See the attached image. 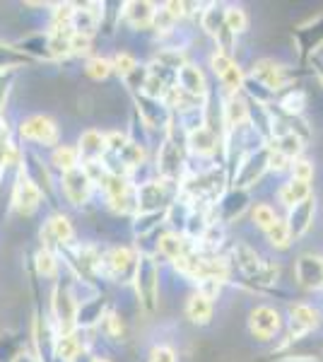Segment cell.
Segmentation results:
<instances>
[{"label": "cell", "mask_w": 323, "mask_h": 362, "mask_svg": "<svg viewBox=\"0 0 323 362\" xmlns=\"http://www.w3.org/2000/svg\"><path fill=\"white\" fill-rule=\"evenodd\" d=\"M157 172L164 181L169 184H176L184 172V155H181V148L174 143V140H164L160 145V153H157Z\"/></svg>", "instance_id": "9"}, {"label": "cell", "mask_w": 323, "mask_h": 362, "mask_svg": "<svg viewBox=\"0 0 323 362\" xmlns=\"http://www.w3.org/2000/svg\"><path fill=\"white\" fill-rule=\"evenodd\" d=\"M287 343L304 341L311 331L321 326V312L316 307L307 305V302H295L287 307Z\"/></svg>", "instance_id": "4"}, {"label": "cell", "mask_w": 323, "mask_h": 362, "mask_svg": "<svg viewBox=\"0 0 323 362\" xmlns=\"http://www.w3.org/2000/svg\"><path fill=\"white\" fill-rule=\"evenodd\" d=\"M155 5L152 3H126L123 5V17L131 22V27L135 29H148L155 22Z\"/></svg>", "instance_id": "22"}, {"label": "cell", "mask_w": 323, "mask_h": 362, "mask_svg": "<svg viewBox=\"0 0 323 362\" xmlns=\"http://www.w3.org/2000/svg\"><path fill=\"white\" fill-rule=\"evenodd\" d=\"M92 362H111V360H109V358H95Z\"/></svg>", "instance_id": "42"}, {"label": "cell", "mask_w": 323, "mask_h": 362, "mask_svg": "<svg viewBox=\"0 0 323 362\" xmlns=\"http://www.w3.org/2000/svg\"><path fill=\"white\" fill-rule=\"evenodd\" d=\"M61 186H63V194H66L68 203L73 206H85L92 196V189H95V179L87 169H73V172L63 174L61 179Z\"/></svg>", "instance_id": "6"}, {"label": "cell", "mask_w": 323, "mask_h": 362, "mask_svg": "<svg viewBox=\"0 0 323 362\" xmlns=\"http://www.w3.org/2000/svg\"><path fill=\"white\" fill-rule=\"evenodd\" d=\"M13 203L22 215H32L41 203V191L25 177V174L17 179V184L13 189Z\"/></svg>", "instance_id": "17"}, {"label": "cell", "mask_w": 323, "mask_h": 362, "mask_svg": "<svg viewBox=\"0 0 323 362\" xmlns=\"http://www.w3.org/2000/svg\"><path fill=\"white\" fill-rule=\"evenodd\" d=\"M102 266H104V273H107L109 278L123 283V278L135 276L138 256H135L133 249H128V247H116V249H111L107 256H104Z\"/></svg>", "instance_id": "10"}, {"label": "cell", "mask_w": 323, "mask_h": 362, "mask_svg": "<svg viewBox=\"0 0 323 362\" xmlns=\"http://www.w3.org/2000/svg\"><path fill=\"white\" fill-rule=\"evenodd\" d=\"M135 290H138L140 307L148 314H152L160 305V266L152 256L143 254L138 256V266H135Z\"/></svg>", "instance_id": "1"}, {"label": "cell", "mask_w": 323, "mask_h": 362, "mask_svg": "<svg viewBox=\"0 0 323 362\" xmlns=\"http://www.w3.org/2000/svg\"><path fill=\"white\" fill-rule=\"evenodd\" d=\"M278 280H280V264H275V261H263L261 271H258L254 278V283L270 288V285H278Z\"/></svg>", "instance_id": "34"}, {"label": "cell", "mask_w": 323, "mask_h": 362, "mask_svg": "<svg viewBox=\"0 0 323 362\" xmlns=\"http://www.w3.org/2000/svg\"><path fill=\"white\" fill-rule=\"evenodd\" d=\"M34 266H37L39 276H44V278H54L58 273V261H56V256L51 249L37 251V256H34Z\"/></svg>", "instance_id": "32"}, {"label": "cell", "mask_w": 323, "mask_h": 362, "mask_svg": "<svg viewBox=\"0 0 323 362\" xmlns=\"http://www.w3.org/2000/svg\"><path fill=\"white\" fill-rule=\"evenodd\" d=\"M82 348H85V343H82V338H78L75 331H70V334H61L56 338V348H54V355L58 360L63 362H75L80 358Z\"/></svg>", "instance_id": "25"}, {"label": "cell", "mask_w": 323, "mask_h": 362, "mask_svg": "<svg viewBox=\"0 0 323 362\" xmlns=\"http://www.w3.org/2000/svg\"><path fill=\"white\" fill-rule=\"evenodd\" d=\"M51 162H54V167L61 169L63 174L73 172V169H78L80 165V155L75 148H70V145H61V148L54 150V157H51Z\"/></svg>", "instance_id": "29"}, {"label": "cell", "mask_w": 323, "mask_h": 362, "mask_svg": "<svg viewBox=\"0 0 323 362\" xmlns=\"http://www.w3.org/2000/svg\"><path fill=\"white\" fill-rule=\"evenodd\" d=\"M148 362H176V353L169 346H155L150 350Z\"/></svg>", "instance_id": "38"}, {"label": "cell", "mask_w": 323, "mask_h": 362, "mask_svg": "<svg viewBox=\"0 0 323 362\" xmlns=\"http://www.w3.org/2000/svg\"><path fill=\"white\" fill-rule=\"evenodd\" d=\"M314 70H316V75H319V80H321V85H323V61H321V58H316V61H314Z\"/></svg>", "instance_id": "40"}, {"label": "cell", "mask_w": 323, "mask_h": 362, "mask_svg": "<svg viewBox=\"0 0 323 362\" xmlns=\"http://www.w3.org/2000/svg\"><path fill=\"white\" fill-rule=\"evenodd\" d=\"M20 136L25 140H32V143L51 148V145L58 143V126L54 119H49V116L37 114V116H29L27 121H22Z\"/></svg>", "instance_id": "7"}, {"label": "cell", "mask_w": 323, "mask_h": 362, "mask_svg": "<svg viewBox=\"0 0 323 362\" xmlns=\"http://www.w3.org/2000/svg\"><path fill=\"white\" fill-rule=\"evenodd\" d=\"M111 70H116L123 80L131 78L135 70H138V58L133 54H128V51H119V54L114 56V61H111Z\"/></svg>", "instance_id": "33"}, {"label": "cell", "mask_w": 323, "mask_h": 362, "mask_svg": "<svg viewBox=\"0 0 323 362\" xmlns=\"http://www.w3.org/2000/svg\"><path fill=\"white\" fill-rule=\"evenodd\" d=\"M268 145H261V148H254L249 155L242 157V162L237 165V169L232 172V189H251L254 184L261 181L263 174L268 172Z\"/></svg>", "instance_id": "3"}, {"label": "cell", "mask_w": 323, "mask_h": 362, "mask_svg": "<svg viewBox=\"0 0 323 362\" xmlns=\"http://www.w3.org/2000/svg\"><path fill=\"white\" fill-rule=\"evenodd\" d=\"M5 95H8V85H5V78H0V104L5 102Z\"/></svg>", "instance_id": "41"}, {"label": "cell", "mask_w": 323, "mask_h": 362, "mask_svg": "<svg viewBox=\"0 0 323 362\" xmlns=\"http://www.w3.org/2000/svg\"><path fill=\"white\" fill-rule=\"evenodd\" d=\"M266 237H268V242H270V247H275L278 251H285V249H290L292 247V235H290V227H287L285 220H275L273 225L266 230Z\"/></svg>", "instance_id": "28"}, {"label": "cell", "mask_w": 323, "mask_h": 362, "mask_svg": "<svg viewBox=\"0 0 323 362\" xmlns=\"http://www.w3.org/2000/svg\"><path fill=\"white\" fill-rule=\"evenodd\" d=\"M54 317L58 324V336L70 334L78 326V302H75L73 293L63 285H58L54 293Z\"/></svg>", "instance_id": "8"}, {"label": "cell", "mask_w": 323, "mask_h": 362, "mask_svg": "<svg viewBox=\"0 0 323 362\" xmlns=\"http://www.w3.org/2000/svg\"><path fill=\"white\" fill-rule=\"evenodd\" d=\"M104 324H107V334L111 338L123 341V336H126V321H123L119 312H109L107 317H104Z\"/></svg>", "instance_id": "37"}, {"label": "cell", "mask_w": 323, "mask_h": 362, "mask_svg": "<svg viewBox=\"0 0 323 362\" xmlns=\"http://www.w3.org/2000/svg\"><path fill=\"white\" fill-rule=\"evenodd\" d=\"M314 218H316V198L311 196L307 201L297 203V206L290 208V215H287V227H290L292 239H302L307 232L314 227Z\"/></svg>", "instance_id": "12"}, {"label": "cell", "mask_w": 323, "mask_h": 362, "mask_svg": "<svg viewBox=\"0 0 323 362\" xmlns=\"http://www.w3.org/2000/svg\"><path fill=\"white\" fill-rule=\"evenodd\" d=\"M41 237L51 239V242H56L63 247V244L73 242L75 232H73V225H70V220L66 218V215H54V218L46 223V230L41 232Z\"/></svg>", "instance_id": "24"}, {"label": "cell", "mask_w": 323, "mask_h": 362, "mask_svg": "<svg viewBox=\"0 0 323 362\" xmlns=\"http://www.w3.org/2000/svg\"><path fill=\"white\" fill-rule=\"evenodd\" d=\"M85 73L90 75L92 80H107L111 75V61H107V58H102V56L90 58L85 66Z\"/></svg>", "instance_id": "35"}, {"label": "cell", "mask_w": 323, "mask_h": 362, "mask_svg": "<svg viewBox=\"0 0 323 362\" xmlns=\"http://www.w3.org/2000/svg\"><path fill=\"white\" fill-rule=\"evenodd\" d=\"M314 162L311 160H304V157H297L295 162H292V167H290V174H292V179H297V181H309L311 184V179H314Z\"/></svg>", "instance_id": "36"}, {"label": "cell", "mask_w": 323, "mask_h": 362, "mask_svg": "<svg viewBox=\"0 0 323 362\" xmlns=\"http://www.w3.org/2000/svg\"><path fill=\"white\" fill-rule=\"evenodd\" d=\"M186 143H189V150L198 157H213L217 153V148L222 145V140L210 131L208 126H201L196 131L186 133Z\"/></svg>", "instance_id": "18"}, {"label": "cell", "mask_w": 323, "mask_h": 362, "mask_svg": "<svg viewBox=\"0 0 323 362\" xmlns=\"http://www.w3.org/2000/svg\"><path fill=\"white\" fill-rule=\"evenodd\" d=\"M232 261H234V266L239 268V273L246 278V280H254L256 278V273L261 271V264H263V259H261V254L256 251V247H251L249 242H234V247H232Z\"/></svg>", "instance_id": "15"}, {"label": "cell", "mask_w": 323, "mask_h": 362, "mask_svg": "<svg viewBox=\"0 0 323 362\" xmlns=\"http://www.w3.org/2000/svg\"><path fill=\"white\" fill-rule=\"evenodd\" d=\"M222 112V124L225 131H239V128L249 126V99H244L242 95H234L225 99V107Z\"/></svg>", "instance_id": "16"}, {"label": "cell", "mask_w": 323, "mask_h": 362, "mask_svg": "<svg viewBox=\"0 0 323 362\" xmlns=\"http://www.w3.org/2000/svg\"><path fill=\"white\" fill-rule=\"evenodd\" d=\"M314 196V189H311L309 181H297V179H290L287 184H283L278 189V201L283 203L285 208H292L297 203L307 201V198Z\"/></svg>", "instance_id": "21"}, {"label": "cell", "mask_w": 323, "mask_h": 362, "mask_svg": "<svg viewBox=\"0 0 323 362\" xmlns=\"http://www.w3.org/2000/svg\"><path fill=\"white\" fill-rule=\"evenodd\" d=\"M309 107V95L302 90V87H287V90L280 92L278 99V109L285 116H302L304 109Z\"/></svg>", "instance_id": "20"}, {"label": "cell", "mask_w": 323, "mask_h": 362, "mask_svg": "<svg viewBox=\"0 0 323 362\" xmlns=\"http://www.w3.org/2000/svg\"><path fill=\"white\" fill-rule=\"evenodd\" d=\"M13 362H41L37 355H29V353H20Z\"/></svg>", "instance_id": "39"}, {"label": "cell", "mask_w": 323, "mask_h": 362, "mask_svg": "<svg viewBox=\"0 0 323 362\" xmlns=\"http://www.w3.org/2000/svg\"><path fill=\"white\" fill-rule=\"evenodd\" d=\"M283 329V317L275 307L258 305L249 312V334L258 343H270Z\"/></svg>", "instance_id": "5"}, {"label": "cell", "mask_w": 323, "mask_h": 362, "mask_svg": "<svg viewBox=\"0 0 323 362\" xmlns=\"http://www.w3.org/2000/svg\"><path fill=\"white\" fill-rule=\"evenodd\" d=\"M225 25L234 37L246 32V27H249V15H246V10L242 8V5H227L225 8Z\"/></svg>", "instance_id": "30"}, {"label": "cell", "mask_w": 323, "mask_h": 362, "mask_svg": "<svg viewBox=\"0 0 323 362\" xmlns=\"http://www.w3.org/2000/svg\"><path fill=\"white\" fill-rule=\"evenodd\" d=\"M78 155L87 165H97L104 155H107V133L97 131V128H87L78 140Z\"/></svg>", "instance_id": "14"}, {"label": "cell", "mask_w": 323, "mask_h": 362, "mask_svg": "<svg viewBox=\"0 0 323 362\" xmlns=\"http://www.w3.org/2000/svg\"><path fill=\"white\" fill-rule=\"evenodd\" d=\"M157 249H160V254L167 261H176L179 256L189 254L193 247L189 244V239H186L184 235H179V232H167V235L160 237V244H157Z\"/></svg>", "instance_id": "23"}, {"label": "cell", "mask_w": 323, "mask_h": 362, "mask_svg": "<svg viewBox=\"0 0 323 362\" xmlns=\"http://www.w3.org/2000/svg\"><path fill=\"white\" fill-rule=\"evenodd\" d=\"M222 27H225V8L217 5V3H210L208 10H203L201 13V29L215 39Z\"/></svg>", "instance_id": "27"}, {"label": "cell", "mask_w": 323, "mask_h": 362, "mask_svg": "<svg viewBox=\"0 0 323 362\" xmlns=\"http://www.w3.org/2000/svg\"><path fill=\"white\" fill-rule=\"evenodd\" d=\"M213 312H215V302L210 297H205L203 293H198V290L186 300V317H189L191 324L208 326L213 321Z\"/></svg>", "instance_id": "19"}, {"label": "cell", "mask_w": 323, "mask_h": 362, "mask_svg": "<svg viewBox=\"0 0 323 362\" xmlns=\"http://www.w3.org/2000/svg\"><path fill=\"white\" fill-rule=\"evenodd\" d=\"M295 278L297 285L304 290H321L323 288V259L314 254H302L295 261Z\"/></svg>", "instance_id": "11"}, {"label": "cell", "mask_w": 323, "mask_h": 362, "mask_svg": "<svg viewBox=\"0 0 323 362\" xmlns=\"http://www.w3.org/2000/svg\"><path fill=\"white\" fill-rule=\"evenodd\" d=\"M176 87L196 99H208V80H205V73L198 66H193V63H184V66L176 70Z\"/></svg>", "instance_id": "13"}, {"label": "cell", "mask_w": 323, "mask_h": 362, "mask_svg": "<svg viewBox=\"0 0 323 362\" xmlns=\"http://www.w3.org/2000/svg\"><path fill=\"white\" fill-rule=\"evenodd\" d=\"M251 220H254V225L258 230L266 232L268 227L278 220V213H275V208L270 206V203H256L254 210H251Z\"/></svg>", "instance_id": "31"}, {"label": "cell", "mask_w": 323, "mask_h": 362, "mask_svg": "<svg viewBox=\"0 0 323 362\" xmlns=\"http://www.w3.org/2000/svg\"><path fill=\"white\" fill-rule=\"evenodd\" d=\"M220 85L225 87V92L229 97H234V95H242V90H244V85H246V75H244V68L239 66L237 61L229 66L225 73L220 75Z\"/></svg>", "instance_id": "26"}, {"label": "cell", "mask_w": 323, "mask_h": 362, "mask_svg": "<svg viewBox=\"0 0 323 362\" xmlns=\"http://www.w3.org/2000/svg\"><path fill=\"white\" fill-rule=\"evenodd\" d=\"M251 80H254V87H263L268 95H280L287 87H292L295 75L275 58H258L251 68Z\"/></svg>", "instance_id": "2"}]
</instances>
